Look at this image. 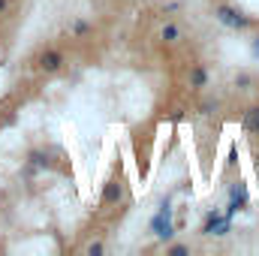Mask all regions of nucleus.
Listing matches in <instances>:
<instances>
[{"label":"nucleus","mask_w":259,"mask_h":256,"mask_svg":"<svg viewBox=\"0 0 259 256\" xmlns=\"http://www.w3.org/2000/svg\"><path fill=\"white\" fill-rule=\"evenodd\" d=\"M214 18H217L223 27H232V30H247V27H250V18H247L244 12H238L235 6H226V3L214 6Z\"/></svg>","instance_id":"nucleus-1"},{"label":"nucleus","mask_w":259,"mask_h":256,"mask_svg":"<svg viewBox=\"0 0 259 256\" xmlns=\"http://www.w3.org/2000/svg\"><path fill=\"white\" fill-rule=\"evenodd\" d=\"M151 232H154L160 241H169V238L175 235V226H172V208H169V202H163V205H160L157 217L151 220Z\"/></svg>","instance_id":"nucleus-2"},{"label":"nucleus","mask_w":259,"mask_h":256,"mask_svg":"<svg viewBox=\"0 0 259 256\" xmlns=\"http://www.w3.org/2000/svg\"><path fill=\"white\" fill-rule=\"evenodd\" d=\"M229 229H232V217H226V214H220V211H211V214L205 217V226H202L205 235H226Z\"/></svg>","instance_id":"nucleus-3"},{"label":"nucleus","mask_w":259,"mask_h":256,"mask_svg":"<svg viewBox=\"0 0 259 256\" xmlns=\"http://www.w3.org/2000/svg\"><path fill=\"white\" fill-rule=\"evenodd\" d=\"M36 66L42 69V72H58L61 66H64V52H58V49H46L39 58H36Z\"/></svg>","instance_id":"nucleus-4"},{"label":"nucleus","mask_w":259,"mask_h":256,"mask_svg":"<svg viewBox=\"0 0 259 256\" xmlns=\"http://www.w3.org/2000/svg\"><path fill=\"white\" fill-rule=\"evenodd\" d=\"M121 196H124V184H121V178H109L106 181V187H103V205H115V202H121Z\"/></svg>","instance_id":"nucleus-5"},{"label":"nucleus","mask_w":259,"mask_h":256,"mask_svg":"<svg viewBox=\"0 0 259 256\" xmlns=\"http://www.w3.org/2000/svg\"><path fill=\"white\" fill-rule=\"evenodd\" d=\"M241 127H244V133H253V136H259V106L244 109V115H241Z\"/></svg>","instance_id":"nucleus-6"},{"label":"nucleus","mask_w":259,"mask_h":256,"mask_svg":"<svg viewBox=\"0 0 259 256\" xmlns=\"http://www.w3.org/2000/svg\"><path fill=\"white\" fill-rule=\"evenodd\" d=\"M205 84H208V69L202 64H196L193 69H190V88L199 91V88H205Z\"/></svg>","instance_id":"nucleus-7"},{"label":"nucleus","mask_w":259,"mask_h":256,"mask_svg":"<svg viewBox=\"0 0 259 256\" xmlns=\"http://www.w3.org/2000/svg\"><path fill=\"white\" fill-rule=\"evenodd\" d=\"M160 39H163V42H169V46H172V42H178V39H181V27H178V24H172V21H169V24H163Z\"/></svg>","instance_id":"nucleus-8"},{"label":"nucleus","mask_w":259,"mask_h":256,"mask_svg":"<svg viewBox=\"0 0 259 256\" xmlns=\"http://www.w3.org/2000/svg\"><path fill=\"white\" fill-rule=\"evenodd\" d=\"M166 253H169V256H187V253H190V247H187V244H172Z\"/></svg>","instance_id":"nucleus-9"},{"label":"nucleus","mask_w":259,"mask_h":256,"mask_svg":"<svg viewBox=\"0 0 259 256\" xmlns=\"http://www.w3.org/2000/svg\"><path fill=\"white\" fill-rule=\"evenodd\" d=\"M88 30H91V24H88V21H75V24H72V33H75V36H84Z\"/></svg>","instance_id":"nucleus-10"},{"label":"nucleus","mask_w":259,"mask_h":256,"mask_svg":"<svg viewBox=\"0 0 259 256\" xmlns=\"http://www.w3.org/2000/svg\"><path fill=\"white\" fill-rule=\"evenodd\" d=\"M103 250H106V247H103L100 241H94V244L88 247V253H91V256H100V253H103Z\"/></svg>","instance_id":"nucleus-11"},{"label":"nucleus","mask_w":259,"mask_h":256,"mask_svg":"<svg viewBox=\"0 0 259 256\" xmlns=\"http://www.w3.org/2000/svg\"><path fill=\"white\" fill-rule=\"evenodd\" d=\"M235 84H238V88H247V84H250V75H244V72L235 75Z\"/></svg>","instance_id":"nucleus-12"},{"label":"nucleus","mask_w":259,"mask_h":256,"mask_svg":"<svg viewBox=\"0 0 259 256\" xmlns=\"http://www.w3.org/2000/svg\"><path fill=\"white\" fill-rule=\"evenodd\" d=\"M6 6H9V0H0V15L6 12Z\"/></svg>","instance_id":"nucleus-13"},{"label":"nucleus","mask_w":259,"mask_h":256,"mask_svg":"<svg viewBox=\"0 0 259 256\" xmlns=\"http://www.w3.org/2000/svg\"><path fill=\"white\" fill-rule=\"evenodd\" d=\"M253 55L259 58V39H253Z\"/></svg>","instance_id":"nucleus-14"}]
</instances>
